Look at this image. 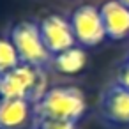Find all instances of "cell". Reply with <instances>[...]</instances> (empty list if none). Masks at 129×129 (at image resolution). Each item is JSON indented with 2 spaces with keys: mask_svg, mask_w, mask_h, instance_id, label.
<instances>
[{
  "mask_svg": "<svg viewBox=\"0 0 129 129\" xmlns=\"http://www.w3.org/2000/svg\"><path fill=\"white\" fill-rule=\"evenodd\" d=\"M48 90V76L43 67L20 64L0 74V97L27 99L36 104Z\"/></svg>",
  "mask_w": 129,
  "mask_h": 129,
  "instance_id": "obj_2",
  "label": "cell"
},
{
  "mask_svg": "<svg viewBox=\"0 0 129 129\" xmlns=\"http://www.w3.org/2000/svg\"><path fill=\"white\" fill-rule=\"evenodd\" d=\"M50 66L60 74H78L87 66L85 48L76 44V46H73V48H69L62 53H57V55L51 57Z\"/></svg>",
  "mask_w": 129,
  "mask_h": 129,
  "instance_id": "obj_9",
  "label": "cell"
},
{
  "mask_svg": "<svg viewBox=\"0 0 129 129\" xmlns=\"http://www.w3.org/2000/svg\"><path fill=\"white\" fill-rule=\"evenodd\" d=\"M106 39L122 41L129 36V7L120 0H104L99 7Z\"/></svg>",
  "mask_w": 129,
  "mask_h": 129,
  "instance_id": "obj_7",
  "label": "cell"
},
{
  "mask_svg": "<svg viewBox=\"0 0 129 129\" xmlns=\"http://www.w3.org/2000/svg\"><path fill=\"white\" fill-rule=\"evenodd\" d=\"M101 113L111 125H129V90L111 83L101 95Z\"/></svg>",
  "mask_w": 129,
  "mask_h": 129,
  "instance_id": "obj_6",
  "label": "cell"
},
{
  "mask_svg": "<svg viewBox=\"0 0 129 129\" xmlns=\"http://www.w3.org/2000/svg\"><path fill=\"white\" fill-rule=\"evenodd\" d=\"M32 108L34 118H57L78 122L87 110V99L78 87L58 85L48 88L46 94L36 104H32Z\"/></svg>",
  "mask_w": 129,
  "mask_h": 129,
  "instance_id": "obj_1",
  "label": "cell"
},
{
  "mask_svg": "<svg viewBox=\"0 0 129 129\" xmlns=\"http://www.w3.org/2000/svg\"><path fill=\"white\" fill-rule=\"evenodd\" d=\"M30 122H34L30 101L0 97V129H25Z\"/></svg>",
  "mask_w": 129,
  "mask_h": 129,
  "instance_id": "obj_8",
  "label": "cell"
},
{
  "mask_svg": "<svg viewBox=\"0 0 129 129\" xmlns=\"http://www.w3.org/2000/svg\"><path fill=\"white\" fill-rule=\"evenodd\" d=\"M20 57L9 37H0V74L20 66Z\"/></svg>",
  "mask_w": 129,
  "mask_h": 129,
  "instance_id": "obj_10",
  "label": "cell"
},
{
  "mask_svg": "<svg viewBox=\"0 0 129 129\" xmlns=\"http://www.w3.org/2000/svg\"><path fill=\"white\" fill-rule=\"evenodd\" d=\"M127 60H129V55H127Z\"/></svg>",
  "mask_w": 129,
  "mask_h": 129,
  "instance_id": "obj_14",
  "label": "cell"
},
{
  "mask_svg": "<svg viewBox=\"0 0 129 129\" xmlns=\"http://www.w3.org/2000/svg\"><path fill=\"white\" fill-rule=\"evenodd\" d=\"M120 2H122V4H125V6L129 7V0H120Z\"/></svg>",
  "mask_w": 129,
  "mask_h": 129,
  "instance_id": "obj_13",
  "label": "cell"
},
{
  "mask_svg": "<svg viewBox=\"0 0 129 129\" xmlns=\"http://www.w3.org/2000/svg\"><path fill=\"white\" fill-rule=\"evenodd\" d=\"M115 83L120 85L122 88H127L129 90V60L125 58L124 64L118 67L117 71V78H115Z\"/></svg>",
  "mask_w": 129,
  "mask_h": 129,
  "instance_id": "obj_12",
  "label": "cell"
},
{
  "mask_svg": "<svg viewBox=\"0 0 129 129\" xmlns=\"http://www.w3.org/2000/svg\"><path fill=\"white\" fill-rule=\"evenodd\" d=\"M32 129H78V122L57 118H34Z\"/></svg>",
  "mask_w": 129,
  "mask_h": 129,
  "instance_id": "obj_11",
  "label": "cell"
},
{
  "mask_svg": "<svg viewBox=\"0 0 129 129\" xmlns=\"http://www.w3.org/2000/svg\"><path fill=\"white\" fill-rule=\"evenodd\" d=\"M39 30H41L43 43L51 53V57L76 46V39L69 23V18H64L62 14L44 16L39 21Z\"/></svg>",
  "mask_w": 129,
  "mask_h": 129,
  "instance_id": "obj_5",
  "label": "cell"
},
{
  "mask_svg": "<svg viewBox=\"0 0 129 129\" xmlns=\"http://www.w3.org/2000/svg\"><path fill=\"white\" fill-rule=\"evenodd\" d=\"M9 39L14 44L20 62L34 67H46L51 62V53L43 43L39 21L23 20L13 25L9 32Z\"/></svg>",
  "mask_w": 129,
  "mask_h": 129,
  "instance_id": "obj_3",
  "label": "cell"
},
{
  "mask_svg": "<svg viewBox=\"0 0 129 129\" xmlns=\"http://www.w3.org/2000/svg\"><path fill=\"white\" fill-rule=\"evenodd\" d=\"M69 23H71V28L76 39V44L81 48H94L106 39L99 7L92 4L78 6L71 13Z\"/></svg>",
  "mask_w": 129,
  "mask_h": 129,
  "instance_id": "obj_4",
  "label": "cell"
}]
</instances>
